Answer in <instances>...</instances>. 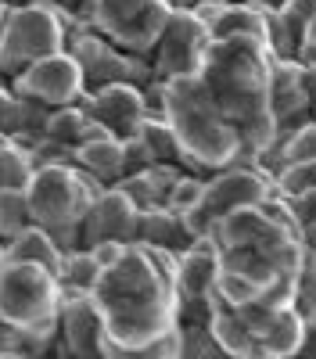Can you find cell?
<instances>
[{
	"mask_svg": "<svg viewBox=\"0 0 316 359\" xmlns=\"http://www.w3.org/2000/svg\"><path fill=\"white\" fill-rule=\"evenodd\" d=\"M90 294L104 320L108 359H180L177 252L130 241L126 252L97 273Z\"/></svg>",
	"mask_w": 316,
	"mask_h": 359,
	"instance_id": "cell-1",
	"label": "cell"
},
{
	"mask_svg": "<svg viewBox=\"0 0 316 359\" xmlns=\"http://www.w3.org/2000/svg\"><path fill=\"white\" fill-rule=\"evenodd\" d=\"M270 47L255 36L212 40L205 65H201V79L241 133L245 162L255 165L277 144V118L270 108Z\"/></svg>",
	"mask_w": 316,
	"mask_h": 359,
	"instance_id": "cell-2",
	"label": "cell"
},
{
	"mask_svg": "<svg viewBox=\"0 0 316 359\" xmlns=\"http://www.w3.org/2000/svg\"><path fill=\"white\" fill-rule=\"evenodd\" d=\"M158 111L172 126L180 140V151L191 172H216L234 162H245V144L238 126L226 118L219 101L205 79L180 76V79H158Z\"/></svg>",
	"mask_w": 316,
	"mask_h": 359,
	"instance_id": "cell-3",
	"label": "cell"
},
{
	"mask_svg": "<svg viewBox=\"0 0 316 359\" xmlns=\"http://www.w3.org/2000/svg\"><path fill=\"white\" fill-rule=\"evenodd\" d=\"M62 316V280L54 269L36 262L0 266V320L11 323L29 352H43L57 338Z\"/></svg>",
	"mask_w": 316,
	"mask_h": 359,
	"instance_id": "cell-4",
	"label": "cell"
},
{
	"mask_svg": "<svg viewBox=\"0 0 316 359\" xmlns=\"http://www.w3.org/2000/svg\"><path fill=\"white\" fill-rule=\"evenodd\" d=\"M104 191V184L79 169L76 162H50V165H36L33 180L25 184V198H29V212L33 223L50 230L57 237V245L65 252L83 248V216L90 201Z\"/></svg>",
	"mask_w": 316,
	"mask_h": 359,
	"instance_id": "cell-5",
	"label": "cell"
},
{
	"mask_svg": "<svg viewBox=\"0 0 316 359\" xmlns=\"http://www.w3.org/2000/svg\"><path fill=\"white\" fill-rule=\"evenodd\" d=\"M65 47H69V25L65 11H57L54 0L11 4L8 18L0 22V76L11 79L25 65Z\"/></svg>",
	"mask_w": 316,
	"mask_h": 359,
	"instance_id": "cell-6",
	"label": "cell"
},
{
	"mask_svg": "<svg viewBox=\"0 0 316 359\" xmlns=\"http://www.w3.org/2000/svg\"><path fill=\"white\" fill-rule=\"evenodd\" d=\"M273 194V176L255 165V162H234L226 169H216L205 176V191H201L198 205L184 212V223L194 237H212L216 223L234 212V208L255 205Z\"/></svg>",
	"mask_w": 316,
	"mask_h": 359,
	"instance_id": "cell-7",
	"label": "cell"
},
{
	"mask_svg": "<svg viewBox=\"0 0 316 359\" xmlns=\"http://www.w3.org/2000/svg\"><path fill=\"white\" fill-rule=\"evenodd\" d=\"M83 11V22H90L101 36L137 57H151L172 15L165 0H86Z\"/></svg>",
	"mask_w": 316,
	"mask_h": 359,
	"instance_id": "cell-8",
	"label": "cell"
},
{
	"mask_svg": "<svg viewBox=\"0 0 316 359\" xmlns=\"http://www.w3.org/2000/svg\"><path fill=\"white\" fill-rule=\"evenodd\" d=\"M86 79V94L101 90L108 83H137V86H151L155 72H151V57H137L126 54L123 47H115L108 36H101L97 29H72L69 33V47H65Z\"/></svg>",
	"mask_w": 316,
	"mask_h": 359,
	"instance_id": "cell-9",
	"label": "cell"
},
{
	"mask_svg": "<svg viewBox=\"0 0 316 359\" xmlns=\"http://www.w3.org/2000/svg\"><path fill=\"white\" fill-rule=\"evenodd\" d=\"M212 47V29L194 11H172L165 33L151 50V72L155 79H180L198 76L205 65V54Z\"/></svg>",
	"mask_w": 316,
	"mask_h": 359,
	"instance_id": "cell-10",
	"label": "cell"
},
{
	"mask_svg": "<svg viewBox=\"0 0 316 359\" xmlns=\"http://www.w3.org/2000/svg\"><path fill=\"white\" fill-rule=\"evenodd\" d=\"M11 90L43 104V108H65V104L83 101L86 79H83V69L76 57L69 50H57V54H47L33 65H25L22 72H15Z\"/></svg>",
	"mask_w": 316,
	"mask_h": 359,
	"instance_id": "cell-11",
	"label": "cell"
},
{
	"mask_svg": "<svg viewBox=\"0 0 316 359\" xmlns=\"http://www.w3.org/2000/svg\"><path fill=\"white\" fill-rule=\"evenodd\" d=\"M248 334H252V352L263 359H280V355H295L305 345V320L298 316V309L291 302L284 306H238ZM252 355V359H255Z\"/></svg>",
	"mask_w": 316,
	"mask_h": 359,
	"instance_id": "cell-12",
	"label": "cell"
},
{
	"mask_svg": "<svg viewBox=\"0 0 316 359\" xmlns=\"http://www.w3.org/2000/svg\"><path fill=\"white\" fill-rule=\"evenodd\" d=\"M79 104L86 108V115L97 118V123L108 133H115L119 140L133 137L140 130V123L148 118V111H151L148 94H144V86H137V83H108L101 90L83 94Z\"/></svg>",
	"mask_w": 316,
	"mask_h": 359,
	"instance_id": "cell-13",
	"label": "cell"
},
{
	"mask_svg": "<svg viewBox=\"0 0 316 359\" xmlns=\"http://www.w3.org/2000/svg\"><path fill=\"white\" fill-rule=\"evenodd\" d=\"M57 348L94 359L104 355V320L90 291H62V316H57Z\"/></svg>",
	"mask_w": 316,
	"mask_h": 359,
	"instance_id": "cell-14",
	"label": "cell"
},
{
	"mask_svg": "<svg viewBox=\"0 0 316 359\" xmlns=\"http://www.w3.org/2000/svg\"><path fill=\"white\" fill-rule=\"evenodd\" d=\"M270 108H273V118H277V144L312 115V94L305 90L298 57H273V65H270Z\"/></svg>",
	"mask_w": 316,
	"mask_h": 359,
	"instance_id": "cell-15",
	"label": "cell"
},
{
	"mask_svg": "<svg viewBox=\"0 0 316 359\" xmlns=\"http://www.w3.org/2000/svg\"><path fill=\"white\" fill-rule=\"evenodd\" d=\"M137 223L140 208L133 205V198L123 187H104L83 216V248H90L94 241H137Z\"/></svg>",
	"mask_w": 316,
	"mask_h": 359,
	"instance_id": "cell-16",
	"label": "cell"
},
{
	"mask_svg": "<svg viewBox=\"0 0 316 359\" xmlns=\"http://www.w3.org/2000/svg\"><path fill=\"white\" fill-rule=\"evenodd\" d=\"M137 241L140 245H155V248H165V252H184L191 248L198 237L187 230L184 223V212L169 205H155V208H144L140 212V223H137Z\"/></svg>",
	"mask_w": 316,
	"mask_h": 359,
	"instance_id": "cell-17",
	"label": "cell"
},
{
	"mask_svg": "<svg viewBox=\"0 0 316 359\" xmlns=\"http://www.w3.org/2000/svg\"><path fill=\"white\" fill-rule=\"evenodd\" d=\"M76 165L86 169L97 184L115 187L119 180L126 176V140L119 137H94L76 147Z\"/></svg>",
	"mask_w": 316,
	"mask_h": 359,
	"instance_id": "cell-18",
	"label": "cell"
},
{
	"mask_svg": "<svg viewBox=\"0 0 316 359\" xmlns=\"http://www.w3.org/2000/svg\"><path fill=\"white\" fill-rule=\"evenodd\" d=\"M4 262H36L47 266L54 273H62V262H65V248L57 245V237L43 226H25L15 241L4 245Z\"/></svg>",
	"mask_w": 316,
	"mask_h": 359,
	"instance_id": "cell-19",
	"label": "cell"
},
{
	"mask_svg": "<svg viewBox=\"0 0 316 359\" xmlns=\"http://www.w3.org/2000/svg\"><path fill=\"white\" fill-rule=\"evenodd\" d=\"M184 169H172V165H148V169H137V172H126L115 187H123L133 205L140 208H155V205H165L169 201V191L177 184V176Z\"/></svg>",
	"mask_w": 316,
	"mask_h": 359,
	"instance_id": "cell-20",
	"label": "cell"
},
{
	"mask_svg": "<svg viewBox=\"0 0 316 359\" xmlns=\"http://www.w3.org/2000/svg\"><path fill=\"white\" fill-rule=\"evenodd\" d=\"M133 137L144 144V151H148L151 165L187 169V158H184V151H180V140H177V133H172V126L165 123L162 111H148V118L140 123V130H137Z\"/></svg>",
	"mask_w": 316,
	"mask_h": 359,
	"instance_id": "cell-21",
	"label": "cell"
},
{
	"mask_svg": "<svg viewBox=\"0 0 316 359\" xmlns=\"http://www.w3.org/2000/svg\"><path fill=\"white\" fill-rule=\"evenodd\" d=\"M305 158H316V118L309 115L305 123H298L291 133H287L270 155L259 158V165H263L270 176L280 169V165H291V162H305Z\"/></svg>",
	"mask_w": 316,
	"mask_h": 359,
	"instance_id": "cell-22",
	"label": "cell"
},
{
	"mask_svg": "<svg viewBox=\"0 0 316 359\" xmlns=\"http://www.w3.org/2000/svg\"><path fill=\"white\" fill-rule=\"evenodd\" d=\"M33 155L29 147H22L15 137L0 144V191H25V184L33 180Z\"/></svg>",
	"mask_w": 316,
	"mask_h": 359,
	"instance_id": "cell-23",
	"label": "cell"
},
{
	"mask_svg": "<svg viewBox=\"0 0 316 359\" xmlns=\"http://www.w3.org/2000/svg\"><path fill=\"white\" fill-rule=\"evenodd\" d=\"M86 123H90V115H86V108L76 101V104H65V108H50L47 115V126H43V137L65 144V147H76L83 140V130Z\"/></svg>",
	"mask_w": 316,
	"mask_h": 359,
	"instance_id": "cell-24",
	"label": "cell"
},
{
	"mask_svg": "<svg viewBox=\"0 0 316 359\" xmlns=\"http://www.w3.org/2000/svg\"><path fill=\"white\" fill-rule=\"evenodd\" d=\"M97 273H101V266L90 255V248H72V252H65L57 280H62V291H94Z\"/></svg>",
	"mask_w": 316,
	"mask_h": 359,
	"instance_id": "cell-25",
	"label": "cell"
},
{
	"mask_svg": "<svg viewBox=\"0 0 316 359\" xmlns=\"http://www.w3.org/2000/svg\"><path fill=\"white\" fill-rule=\"evenodd\" d=\"M25 226H33L25 191H0V245L15 241Z\"/></svg>",
	"mask_w": 316,
	"mask_h": 359,
	"instance_id": "cell-26",
	"label": "cell"
},
{
	"mask_svg": "<svg viewBox=\"0 0 316 359\" xmlns=\"http://www.w3.org/2000/svg\"><path fill=\"white\" fill-rule=\"evenodd\" d=\"M291 306L298 309L305 327H316V259H309V255H302L295 291H291Z\"/></svg>",
	"mask_w": 316,
	"mask_h": 359,
	"instance_id": "cell-27",
	"label": "cell"
},
{
	"mask_svg": "<svg viewBox=\"0 0 316 359\" xmlns=\"http://www.w3.org/2000/svg\"><path fill=\"white\" fill-rule=\"evenodd\" d=\"M273 191L284 194V198L287 194H302V191H316V158L280 165L273 172Z\"/></svg>",
	"mask_w": 316,
	"mask_h": 359,
	"instance_id": "cell-28",
	"label": "cell"
},
{
	"mask_svg": "<svg viewBox=\"0 0 316 359\" xmlns=\"http://www.w3.org/2000/svg\"><path fill=\"white\" fill-rule=\"evenodd\" d=\"M223 355L209 323H180V359H205Z\"/></svg>",
	"mask_w": 316,
	"mask_h": 359,
	"instance_id": "cell-29",
	"label": "cell"
},
{
	"mask_svg": "<svg viewBox=\"0 0 316 359\" xmlns=\"http://www.w3.org/2000/svg\"><path fill=\"white\" fill-rule=\"evenodd\" d=\"M277 11H280V22L287 29V36H291L295 47H298L302 33L309 29V22L316 18V0H280Z\"/></svg>",
	"mask_w": 316,
	"mask_h": 359,
	"instance_id": "cell-30",
	"label": "cell"
},
{
	"mask_svg": "<svg viewBox=\"0 0 316 359\" xmlns=\"http://www.w3.org/2000/svg\"><path fill=\"white\" fill-rule=\"evenodd\" d=\"M201 191H205V172H191V169H184L180 176H177V184H172V191H169V208H177V212H191V208L198 205V198H201Z\"/></svg>",
	"mask_w": 316,
	"mask_h": 359,
	"instance_id": "cell-31",
	"label": "cell"
},
{
	"mask_svg": "<svg viewBox=\"0 0 316 359\" xmlns=\"http://www.w3.org/2000/svg\"><path fill=\"white\" fill-rule=\"evenodd\" d=\"M280 198H284V194H280ZM284 201H287V208H291V219H295L298 230H302V226H316V191L287 194Z\"/></svg>",
	"mask_w": 316,
	"mask_h": 359,
	"instance_id": "cell-32",
	"label": "cell"
},
{
	"mask_svg": "<svg viewBox=\"0 0 316 359\" xmlns=\"http://www.w3.org/2000/svg\"><path fill=\"white\" fill-rule=\"evenodd\" d=\"M126 245H130V241H94V245H90V255H94L97 266L104 269V266H111L115 259L126 252Z\"/></svg>",
	"mask_w": 316,
	"mask_h": 359,
	"instance_id": "cell-33",
	"label": "cell"
},
{
	"mask_svg": "<svg viewBox=\"0 0 316 359\" xmlns=\"http://www.w3.org/2000/svg\"><path fill=\"white\" fill-rule=\"evenodd\" d=\"M0 355H25V341L11 323L0 320Z\"/></svg>",
	"mask_w": 316,
	"mask_h": 359,
	"instance_id": "cell-34",
	"label": "cell"
},
{
	"mask_svg": "<svg viewBox=\"0 0 316 359\" xmlns=\"http://www.w3.org/2000/svg\"><path fill=\"white\" fill-rule=\"evenodd\" d=\"M298 57H302V62H316V18L309 22V29L298 40Z\"/></svg>",
	"mask_w": 316,
	"mask_h": 359,
	"instance_id": "cell-35",
	"label": "cell"
},
{
	"mask_svg": "<svg viewBox=\"0 0 316 359\" xmlns=\"http://www.w3.org/2000/svg\"><path fill=\"white\" fill-rule=\"evenodd\" d=\"M298 241H302V252L309 259H316V226H302L298 230Z\"/></svg>",
	"mask_w": 316,
	"mask_h": 359,
	"instance_id": "cell-36",
	"label": "cell"
},
{
	"mask_svg": "<svg viewBox=\"0 0 316 359\" xmlns=\"http://www.w3.org/2000/svg\"><path fill=\"white\" fill-rule=\"evenodd\" d=\"M165 4H169L172 11H191V8L198 4V0H165Z\"/></svg>",
	"mask_w": 316,
	"mask_h": 359,
	"instance_id": "cell-37",
	"label": "cell"
},
{
	"mask_svg": "<svg viewBox=\"0 0 316 359\" xmlns=\"http://www.w3.org/2000/svg\"><path fill=\"white\" fill-rule=\"evenodd\" d=\"M8 11H11V0H0V22L8 18Z\"/></svg>",
	"mask_w": 316,
	"mask_h": 359,
	"instance_id": "cell-38",
	"label": "cell"
},
{
	"mask_svg": "<svg viewBox=\"0 0 316 359\" xmlns=\"http://www.w3.org/2000/svg\"><path fill=\"white\" fill-rule=\"evenodd\" d=\"M0 266H4V245H0Z\"/></svg>",
	"mask_w": 316,
	"mask_h": 359,
	"instance_id": "cell-39",
	"label": "cell"
},
{
	"mask_svg": "<svg viewBox=\"0 0 316 359\" xmlns=\"http://www.w3.org/2000/svg\"><path fill=\"white\" fill-rule=\"evenodd\" d=\"M15 4H33V0H15Z\"/></svg>",
	"mask_w": 316,
	"mask_h": 359,
	"instance_id": "cell-40",
	"label": "cell"
},
{
	"mask_svg": "<svg viewBox=\"0 0 316 359\" xmlns=\"http://www.w3.org/2000/svg\"><path fill=\"white\" fill-rule=\"evenodd\" d=\"M312 118H316V97H312Z\"/></svg>",
	"mask_w": 316,
	"mask_h": 359,
	"instance_id": "cell-41",
	"label": "cell"
}]
</instances>
